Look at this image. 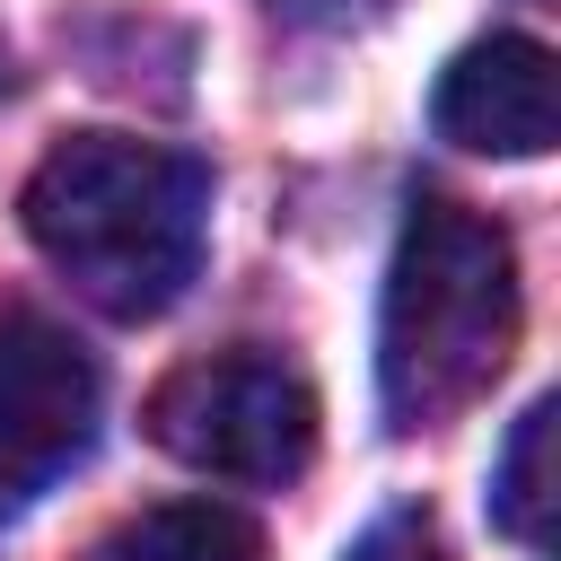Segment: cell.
<instances>
[{
  "mask_svg": "<svg viewBox=\"0 0 561 561\" xmlns=\"http://www.w3.org/2000/svg\"><path fill=\"white\" fill-rule=\"evenodd\" d=\"M35 254L114 324L167 316L210 245V167L131 131H70L18 193Z\"/></svg>",
  "mask_w": 561,
  "mask_h": 561,
  "instance_id": "1",
  "label": "cell"
},
{
  "mask_svg": "<svg viewBox=\"0 0 561 561\" xmlns=\"http://www.w3.org/2000/svg\"><path fill=\"white\" fill-rule=\"evenodd\" d=\"M517 351V254L508 237L447 202L421 193L403 219V245L386 263V307H377V394L394 430H438L456 421Z\"/></svg>",
  "mask_w": 561,
  "mask_h": 561,
  "instance_id": "2",
  "label": "cell"
},
{
  "mask_svg": "<svg viewBox=\"0 0 561 561\" xmlns=\"http://www.w3.org/2000/svg\"><path fill=\"white\" fill-rule=\"evenodd\" d=\"M149 438L210 482H298L316 456V394L263 351H210L158 377Z\"/></svg>",
  "mask_w": 561,
  "mask_h": 561,
  "instance_id": "3",
  "label": "cell"
},
{
  "mask_svg": "<svg viewBox=\"0 0 561 561\" xmlns=\"http://www.w3.org/2000/svg\"><path fill=\"white\" fill-rule=\"evenodd\" d=\"M96 359L35 307H0V526L26 517L96 438Z\"/></svg>",
  "mask_w": 561,
  "mask_h": 561,
  "instance_id": "4",
  "label": "cell"
},
{
  "mask_svg": "<svg viewBox=\"0 0 561 561\" xmlns=\"http://www.w3.org/2000/svg\"><path fill=\"white\" fill-rule=\"evenodd\" d=\"M438 140L473 149V158H543L561 140V88H552V53L535 35H482L438 70L430 96Z\"/></svg>",
  "mask_w": 561,
  "mask_h": 561,
  "instance_id": "5",
  "label": "cell"
},
{
  "mask_svg": "<svg viewBox=\"0 0 561 561\" xmlns=\"http://www.w3.org/2000/svg\"><path fill=\"white\" fill-rule=\"evenodd\" d=\"M96 561H263V526L228 500H158L123 517Z\"/></svg>",
  "mask_w": 561,
  "mask_h": 561,
  "instance_id": "6",
  "label": "cell"
},
{
  "mask_svg": "<svg viewBox=\"0 0 561 561\" xmlns=\"http://www.w3.org/2000/svg\"><path fill=\"white\" fill-rule=\"evenodd\" d=\"M552 430H561V403L535 394L491 465V526L517 543V552H552V508H561V473H552Z\"/></svg>",
  "mask_w": 561,
  "mask_h": 561,
  "instance_id": "7",
  "label": "cell"
},
{
  "mask_svg": "<svg viewBox=\"0 0 561 561\" xmlns=\"http://www.w3.org/2000/svg\"><path fill=\"white\" fill-rule=\"evenodd\" d=\"M351 561H438V543H430V517H386V526H368V543L351 552Z\"/></svg>",
  "mask_w": 561,
  "mask_h": 561,
  "instance_id": "8",
  "label": "cell"
},
{
  "mask_svg": "<svg viewBox=\"0 0 561 561\" xmlns=\"http://www.w3.org/2000/svg\"><path fill=\"white\" fill-rule=\"evenodd\" d=\"M280 18H298V26H351L368 0H272Z\"/></svg>",
  "mask_w": 561,
  "mask_h": 561,
  "instance_id": "9",
  "label": "cell"
},
{
  "mask_svg": "<svg viewBox=\"0 0 561 561\" xmlns=\"http://www.w3.org/2000/svg\"><path fill=\"white\" fill-rule=\"evenodd\" d=\"M0 88H9V61H0Z\"/></svg>",
  "mask_w": 561,
  "mask_h": 561,
  "instance_id": "10",
  "label": "cell"
}]
</instances>
